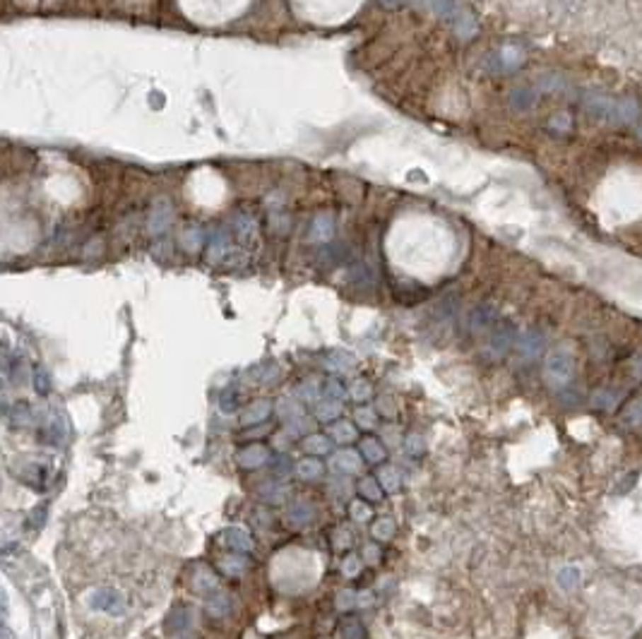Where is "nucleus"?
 <instances>
[{
  "instance_id": "f257e3e1",
  "label": "nucleus",
  "mask_w": 642,
  "mask_h": 639,
  "mask_svg": "<svg viewBox=\"0 0 642 639\" xmlns=\"http://www.w3.org/2000/svg\"><path fill=\"white\" fill-rule=\"evenodd\" d=\"M575 375V356L568 346L549 351L546 363H544V380L551 389H566Z\"/></svg>"
},
{
  "instance_id": "f03ea898",
  "label": "nucleus",
  "mask_w": 642,
  "mask_h": 639,
  "mask_svg": "<svg viewBox=\"0 0 642 639\" xmlns=\"http://www.w3.org/2000/svg\"><path fill=\"white\" fill-rule=\"evenodd\" d=\"M587 108H590L592 115H599L604 120H616V123H631V120L638 115V103L633 99H607V96H592L587 101Z\"/></svg>"
},
{
  "instance_id": "7ed1b4c3",
  "label": "nucleus",
  "mask_w": 642,
  "mask_h": 639,
  "mask_svg": "<svg viewBox=\"0 0 642 639\" xmlns=\"http://www.w3.org/2000/svg\"><path fill=\"white\" fill-rule=\"evenodd\" d=\"M87 606L92 608V611L108 613V616H123V613L128 611V601H125L123 592L111 589V587H101V589L89 592L87 594Z\"/></svg>"
},
{
  "instance_id": "20e7f679",
  "label": "nucleus",
  "mask_w": 642,
  "mask_h": 639,
  "mask_svg": "<svg viewBox=\"0 0 642 639\" xmlns=\"http://www.w3.org/2000/svg\"><path fill=\"white\" fill-rule=\"evenodd\" d=\"M515 339H517V332H515V327L510 325V322H495V325L491 327L488 354L493 356V358L508 354V351H510V346L515 344Z\"/></svg>"
},
{
  "instance_id": "39448f33",
  "label": "nucleus",
  "mask_w": 642,
  "mask_h": 639,
  "mask_svg": "<svg viewBox=\"0 0 642 639\" xmlns=\"http://www.w3.org/2000/svg\"><path fill=\"white\" fill-rule=\"evenodd\" d=\"M234 255H239V253H236V248L231 246V238L227 236V231H222V229L214 231L210 238V251H207L210 263L229 265V263H234Z\"/></svg>"
},
{
  "instance_id": "423d86ee",
  "label": "nucleus",
  "mask_w": 642,
  "mask_h": 639,
  "mask_svg": "<svg viewBox=\"0 0 642 639\" xmlns=\"http://www.w3.org/2000/svg\"><path fill=\"white\" fill-rule=\"evenodd\" d=\"M173 221V209H171V202L168 200H156L154 207H152V214H149V234L152 236H161L166 234L168 226H171Z\"/></svg>"
},
{
  "instance_id": "0eeeda50",
  "label": "nucleus",
  "mask_w": 642,
  "mask_h": 639,
  "mask_svg": "<svg viewBox=\"0 0 642 639\" xmlns=\"http://www.w3.org/2000/svg\"><path fill=\"white\" fill-rule=\"evenodd\" d=\"M493 72H512V70H517L520 65H522V60H525V56H522V51H520L517 46H505V48H500L498 53L493 56Z\"/></svg>"
},
{
  "instance_id": "6e6552de",
  "label": "nucleus",
  "mask_w": 642,
  "mask_h": 639,
  "mask_svg": "<svg viewBox=\"0 0 642 639\" xmlns=\"http://www.w3.org/2000/svg\"><path fill=\"white\" fill-rule=\"evenodd\" d=\"M190 620H193V611L188 606H176L166 618V635H183V632L190 628Z\"/></svg>"
},
{
  "instance_id": "1a4fd4ad",
  "label": "nucleus",
  "mask_w": 642,
  "mask_h": 639,
  "mask_svg": "<svg viewBox=\"0 0 642 639\" xmlns=\"http://www.w3.org/2000/svg\"><path fill=\"white\" fill-rule=\"evenodd\" d=\"M268 459H270V452L265 445H248L236 454V461H239V466H243V468H258Z\"/></svg>"
},
{
  "instance_id": "9d476101",
  "label": "nucleus",
  "mask_w": 642,
  "mask_h": 639,
  "mask_svg": "<svg viewBox=\"0 0 642 639\" xmlns=\"http://www.w3.org/2000/svg\"><path fill=\"white\" fill-rule=\"evenodd\" d=\"M541 349H544V334L537 332V330L525 332L522 337L517 339V351H520V356H522L525 361H532V358H537Z\"/></svg>"
},
{
  "instance_id": "9b49d317",
  "label": "nucleus",
  "mask_w": 642,
  "mask_h": 639,
  "mask_svg": "<svg viewBox=\"0 0 642 639\" xmlns=\"http://www.w3.org/2000/svg\"><path fill=\"white\" fill-rule=\"evenodd\" d=\"M495 322H498V313H495L493 306H479L471 310V315H469L471 332H486L495 325Z\"/></svg>"
},
{
  "instance_id": "f8f14e48",
  "label": "nucleus",
  "mask_w": 642,
  "mask_h": 639,
  "mask_svg": "<svg viewBox=\"0 0 642 639\" xmlns=\"http://www.w3.org/2000/svg\"><path fill=\"white\" fill-rule=\"evenodd\" d=\"M44 440L51 442V445H63V442L68 440V421H65L60 413H51V416H48Z\"/></svg>"
},
{
  "instance_id": "ddd939ff",
  "label": "nucleus",
  "mask_w": 642,
  "mask_h": 639,
  "mask_svg": "<svg viewBox=\"0 0 642 639\" xmlns=\"http://www.w3.org/2000/svg\"><path fill=\"white\" fill-rule=\"evenodd\" d=\"M332 229H335V219L330 214H318L313 219L311 229H308V241L313 243H327L332 238Z\"/></svg>"
},
{
  "instance_id": "4468645a",
  "label": "nucleus",
  "mask_w": 642,
  "mask_h": 639,
  "mask_svg": "<svg viewBox=\"0 0 642 639\" xmlns=\"http://www.w3.org/2000/svg\"><path fill=\"white\" fill-rule=\"evenodd\" d=\"M330 466L339 473H356L361 468V456L354 449H342L330 459Z\"/></svg>"
},
{
  "instance_id": "2eb2a0df",
  "label": "nucleus",
  "mask_w": 642,
  "mask_h": 639,
  "mask_svg": "<svg viewBox=\"0 0 642 639\" xmlns=\"http://www.w3.org/2000/svg\"><path fill=\"white\" fill-rule=\"evenodd\" d=\"M222 539H224V543H227L231 551H236V553H248V551H253V539H251V534H246L243 529H227V531L222 534Z\"/></svg>"
},
{
  "instance_id": "dca6fc26",
  "label": "nucleus",
  "mask_w": 642,
  "mask_h": 639,
  "mask_svg": "<svg viewBox=\"0 0 642 639\" xmlns=\"http://www.w3.org/2000/svg\"><path fill=\"white\" fill-rule=\"evenodd\" d=\"M229 611H231V596L227 592H222V589H214V592H210V599H207V613L212 618H227Z\"/></svg>"
},
{
  "instance_id": "f3484780",
  "label": "nucleus",
  "mask_w": 642,
  "mask_h": 639,
  "mask_svg": "<svg viewBox=\"0 0 642 639\" xmlns=\"http://www.w3.org/2000/svg\"><path fill=\"white\" fill-rule=\"evenodd\" d=\"M234 231H236V236H239V238L248 246L251 241H256L258 224H256V219H251L248 214H236L234 217Z\"/></svg>"
},
{
  "instance_id": "a211bd4d",
  "label": "nucleus",
  "mask_w": 642,
  "mask_h": 639,
  "mask_svg": "<svg viewBox=\"0 0 642 639\" xmlns=\"http://www.w3.org/2000/svg\"><path fill=\"white\" fill-rule=\"evenodd\" d=\"M270 413H272V401L270 399H258V401H253V404L248 406V411L243 413V423L246 425L263 423Z\"/></svg>"
},
{
  "instance_id": "6ab92c4d",
  "label": "nucleus",
  "mask_w": 642,
  "mask_h": 639,
  "mask_svg": "<svg viewBox=\"0 0 642 639\" xmlns=\"http://www.w3.org/2000/svg\"><path fill=\"white\" fill-rule=\"evenodd\" d=\"M316 517V507H313L311 502H306V500H301V502H296L292 510L287 512V519L292 522V524H308V522Z\"/></svg>"
},
{
  "instance_id": "aec40b11",
  "label": "nucleus",
  "mask_w": 642,
  "mask_h": 639,
  "mask_svg": "<svg viewBox=\"0 0 642 639\" xmlns=\"http://www.w3.org/2000/svg\"><path fill=\"white\" fill-rule=\"evenodd\" d=\"M219 568H222V572H227V575L236 577V575H241V572L248 570V558L243 555V553H231V555L219 558Z\"/></svg>"
},
{
  "instance_id": "412c9836",
  "label": "nucleus",
  "mask_w": 642,
  "mask_h": 639,
  "mask_svg": "<svg viewBox=\"0 0 642 639\" xmlns=\"http://www.w3.org/2000/svg\"><path fill=\"white\" fill-rule=\"evenodd\" d=\"M193 589H195V592H214L217 577L212 575V570L197 568L195 572H193Z\"/></svg>"
},
{
  "instance_id": "4be33fe9",
  "label": "nucleus",
  "mask_w": 642,
  "mask_h": 639,
  "mask_svg": "<svg viewBox=\"0 0 642 639\" xmlns=\"http://www.w3.org/2000/svg\"><path fill=\"white\" fill-rule=\"evenodd\" d=\"M342 413V401H337V399H323V401H318L316 404V418H320V421H335V418Z\"/></svg>"
},
{
  "instance_id": "5701e85b",
  "label": "nucleus",
  "mask_w": 642,
  "mask_h": 639,
  "mask_svg": "<svg viewBox=\"0 0 642 639\" xmlns=\"http://www.w3.org/2000/svg\"><path fill=\"white\" fill-rule=\"evenodd\" d=\"M361 454L366 456V461H371V464H378V461L385 459V447L380 445L375 437H366V440L361 442Z\"/></svg>"
},
{
  "instance_id": "b1692460",
  "label": "nucleus",
  "mask_w": 642,
  "mask_h": 639,
  "mask_svg": "<svg viewBox=\"0 0 642 639\" xmlns=\"http://www.w3.org/2000/svg\"><path fill=\"white\" fill-rule=\"evenodd\" d=\"M356 365V358L347 354V351H332L330 356H327V368L330 370H339V373H344V370H351Z\"/></svg>"
},
{
  "instance_id": "393cba45",
  "label": "nucleus",
  "mask_w": 642,
  "mask_h": 639,
  "mask_svg": "<svg viewBox=\"0 0 642 639\" xmlns=\"http://www.w3.org/2000/svg\"><path fill=\"white\" fill-rule=\"evenodd\" d=\"M378 480L383 483V488L387 493H395V490H399V485H402V473H399L395 466H383L378 473Z\"/></svg>"
},
{
  "instance_id": "a878e982",
  "label": "nucleus",
  "mask_w": 642,
  "mask_h": 639,
  "mask_svg": "<svg viewBox=\"0 0 642 639\" xmlns=\"http://www.w3.org/2000/svg\"><path fill=\"white\" fill-rule=\"evenodd\" d=\"M616 404H619V392H614V389H597V394L592 397V406L595 409L611 411L616 409Z\"/></svg>"
},
{
  "instance_id": "bb28decb",
  "label": "nucleus",
  "mask_w": 642,
  "mask_h": 639,
  "mask_svg": "<svg viewBox=\"0 0 642 639\" xmlns=\"http://www.w3.org/2000/svg\"><path fill=\"white\" fill-rule=\"evenodd\" d=\"M339 637L342 639H366V630L356 618H347L339 625Z\"/></svg>"
},
{
  "instance_id": "cd10ccee",
  "label": "nucleus",
  "mask_w": 642,
  "mask_h": 639,
  "mask_svg": "<svg viewBox=\"0 0 642 639\" xmlns=\"http://www.w3.org/2000/svg\"><path fill=\"white\" fill-rule=\"evenodd\" d=\"M452 27H455V32H457L459 36H462V39H471V36L476 34V20L469 15L467 10H464L462 15L457 17V20H455V24H452Z\"/></svg>"
},
{
  "instance_id": "c85d7f7f",
  "label": "nucleus",
  "mask_w": 642,
  "mask_h": 639,
  "mask_svg": "<svg viewBox=\"0 0 642 639\" xmlns=\"http://www.w3.org/2000/svg\"><path fill=\"white\" fill-rule=\"evenodd\" d=\"M330 433H332V437H335L337 442L347 445V442H351L356 437V428L349 421H337V423H332Z\"/></svg>"
},
{
  "instance_id": "c756f323",
  "label": "nucleus",
  "mask_w": 642,
  "mask_h": 639,
  "mask_svg": "<svg viewBox=\"0 0 642 639\" xmlns=\"http://www.w3.org/2000/svg\"><path fill=\"white\" fill-rule=\"evenodd\" d=\"M296 473H299L304 480H313L323 473V464H320L318 459H304L296 464Z\"/></svg>"
},
{
  "instance_id": "7c9ffc66",
  "label": "nucleus",
  "mask_w": 642,
  "mask_h": 639,
  "mask_svg": "<svg viewBox=\"0 0 642 639\" xmlns=\"http://www.w3.org/2000/svg\"><path fill=\"white\" fill-rule=\"evenodd\" d=\"M304 447H306L308 454H327L330 452V447H332V442L327 440V435H308Z\"/></svg>"
},
{
  "instance_id": "2f4dec72",
  "label": "nucleus",
  "mask_w": 642,
  "mask_h": 639,
  "mask_svg": "<svg viewBox=\"0 0 642 639\" xmlns=\"http://www.w3.org/2000/svg\"><path fill=\"white\" fill-rule=\"evenodd\" d=\"M534 99L537 96L532 94L529 89H515L510 96V103H512V108H517V111H527V108L534 106Z\"/></svg>"
},
{
  "instance_id": "473e14b6",
  "label": "nucleus",
  "mask_w": 642,
  "mask_h": 639,
  "mask_svg": "<svg viewBox=\"0 0 642 639\" xmlns=\"http://www.w3.org/2000/svg\"><path fill=\"white\" fill-rule=\"evenodd\" d=\"M359 493L366 500H380L383 497V490H380V485H378V480H375L373 476H366V478H361V483H359Z\"/></svg>"
},
{
  "instance_id": "72a5a7b5",
  "label": "nucleus",
  "mask_w": 642,
  "mask_h": 639,
  "mask_svg": "<svg viewBox=\"0 0 642 639\" xmlns=\"http://www.w3.org/2000/svg\"><path fill=\"white\" fill-rule=\"evenodd\" d=\"M373 536L378 541H390L395 536V522L390 519V517H383V519H378L373 524Z\"/></svg>"
},
{
  "instance_id": "f704fd0d",
  "label": "nucleus",
  "mask_w": 642,
  "mask_h": 639,
  "mask_svg": "<svg viewBox=\"0 0 642 639\" xmlns=\"http://www.w3.org/2000/svg\"><path fill=\"white\" fill-rule=\"evenodd\" d=\"M8 416H10V423L12 425H20V428H24V425L32 423V409H29L27 404H17L15 409L8 413Z\"/></svg>"
},
{
  "instance_id": "c9c22d12",
  "label": "nucleus",
  "mask_w": 642,
  "mask_h": 639,
  "mask_svg": "<svg viewBox=\"0 0 642 639\" xmlns=\"http://www.w3.org/2000/svg\"><path fill=\"white\" fill-rule=\"evenodd\" d=\"M280 413H282L284 421L289 423V421H294V418L304 416V409H301L299 401H294V399H282V401H280Z\"/></svg>"
},
{
  "instance_id": "e433bc0d",
  "label": "nucleus",
  "mask_w": 642,
  "mask_h": 639,
  "mask_svg": "<svg viewBox=\"0 0 642 639\" xmlns=\"http://www.w3.org/2000/svg\"><path fill=\"white\" fill-rule=\"evenodd\" d=\"M578 582H580V572L575 568H563L558 572V584H561V589H566V592H573V589L578 587Z\"/></svg>"
},
{
  "instance_id": "4c0bfd02",
  "label": "nucleus",
  "mask_w": 642,
  "mask_h": 639,
  "mask_svg": "<svg viewBox=\"0 0 642 639\" xmlns=\"http://www.w3.org/2000/svg\"><path fill=\"white\" fill-rule=\"evenodd\" d=\"M323 392H325V397H327V399H337V401H342L344 397H347V389H344L342 382L335 380V377H330V380H325Z\"/></svg>"
},
{
  "instance_id": "58836bf2",
  "label": "nucleus",
  "mask_w": 642,
  "mask_h": 639,
  "mask_svg": "<svg viewBox=\"0 0 642 639\" xmlns=\"http://www.w3.org/2000/svg\"><path fill=\"white\" fill-rule=\"evenodd\" d=\"M180 243H183L185 251H197L200 246H202V231L200 229H185V234L180 236Z\"/></svg>"
},
{
  "instance_id": "ea45409f",
  "label": "nucleus",
  "mask_w": 642,
  "mask_h": 639,
  "mask_svg": "<svg viewBox=\"0 0 642 639\" xmlns=\"http://www.w3.org/2000/svg\"><path fill=\"white\" fill-rule=\"evenodd\" d=\"M313 428V421L311 418H306V416H299V418H294V421H289L287 423V435H304V433H308V430Z\"/></svg>"
},
{
  "instance_id": "a19ab883",
  "label": "nucleus",
  "mask_w": 642,
  "mask_h": 639,
  "mask_svg": "<svg viewBox=\"0 0 642 639\" xmlns=\"http://www.w3.org/2000/svg\"><path fill=\"white\" fill-rule=\"evenodd\" d=\"M219 406H222V411L224 413H234L236 409H239V392L236 389H224L222 392V399H219Z\"/></svg>"
},
{
  "instance_id": "79ce46f5",
  "label": "nucleus",
  "mask_w": 642,
  "mask_h": 639,
  "mask_svg": "<svg viewBox=\"0 0 642 639\" xmlns=\"http://www.w3.org/2000/svg\"><path fill=\"white\" fill-rule=\"evenodd\" d=\"M356 601H359V594H356L354 589H342V592H337L339 611H351V608L356 606Z\"/></svg>"
},
{
  "instance_id": "37998d69",
  "label": "nucleus",
  "mask_w": 642,
  "mask_h": 639,
  "mask_svg": "<svg viewBox=\"0 0 642 639\" xmlns=\"http://www.w3.org/2000/svg\"><path fill=\"white\" fill-rule=\"evenodd\" d=\"M623 421H626L628 425H633V428H638V425L642 423V399L633 401V404L628 406L626 413H623Z\"/></svg>"
},
{
  "instance_id": "c03bdc74",
  "label": "nucleus",
  "mask_w": 642,
  "mask_h": 639,
  "mask_svg": "<svg viewBox=\"0 0 642 639\" xmlns=\"http://www.w3.org/2000/svg\"><path fill=\"white\" fill-rule=\"evenodd\" d=\"M260 495H263L265 500H270V502H280V500L287 497V488H284V485H277V483H268L263 490H260Z\"/></svg>"
},
{
  "instance_id": "a18cd8bd",
  "label": "nucleus",
  "mask_w": 642,
  "mask_h": 639,
  "mask_svg": "<svg viewBox=\"0 0 642 639\" xmlns=\"http://www.w3.org/2000/svg\"><path fill=\"white\" fill-rule=\"evenodd\" d=\"M34 389L36 394H48L51 392V377L44 368H36L34 370Z\"/></svg>"
},
{
  "instance_id": "49530a36",
  "label": "nucleus",
  "mask_w": 642,
  "mask_h": 639,
  "mask_svg": "<svg viewBox=\"0 0 642 639\" xmlns=\"http://www.w3.org/2000/svg\"><path fill=\"white\" fill-rule=\"evenodd\" d=\"M349 512H351V517H354L356 522H368V519H371V514H373V510L368 507V505L363 502V500H354V502H351V507H349Z\"/></svg>"
},
{
  "instance_id": "de8ad7c7",
  "label": "nucleus",
  "mask_w": 642,
  "mask_h": 639,
  "mask_svg": "<svg viewBox=\"0 0 642 639\" xmlns=\"http://www.w3.org/2000/svg\"><path fill=\"white\" fill-rule=\"evenodd\" d=\"M356 425L371 430L375 428V411L373 409H356Z\"/></svg>"
},
{
  "instance_id": "09e8293b",
  "label": "nucleus",
  "mask_w": 642,
  "mask_h": 639,
  "mask_svg": "<svg viewBox=\"0 0 642 639\" xmlns=\"http://www.w3.org/2000/svg\"><path fill=\"white\" fill-rule=\"evenodd\" d=\"M351 399H356V401H366L368 397H371V385H368L366 380H356L354 385H351Z\"/></svg>"
},
{
  "instance_id": "8fccbe9b",
  "label": "nucleus",
  "mask_w": 642,
  "mask_h": 639,
  "mask_svg": "<svg viewBox=\"0 0 642 639\" xmlns=\"http://www.w3.org/2000/svg\"><path fill=\"white\" fill-rule=\"evenodd\" d=\"M299 397L304 401H316L318 399V380H308L299 387Z\"/></svg>"
},
{
  "instance_id": "3c124183",
  "label": "nucleus",
  "mask_w": 642,
  "mask_h": 639,
  "mask_svg": "<svg viewBox=\"0 0 642 639\" xmlns=\"http://www.w3.org/2000/svg\"><path fill=\"white\" fill-rule=\"evenodd\" d=\"M342 572L347 577H356L361 572V560H359V555H347V560H344V565H342Z\"/></svg>"
},
{
  "instance_id": "603ef678",
  "label": "nucleus",
  "mask_w": 642,
  "mask_h": 639,
  "mask_svg": "<svg viewBox=\"0 0 642 639\" xmlns=\"http://www.w3.org/2000/svg\"><path fill=\"white\" fill-rule=\"evenodd\" d=\"M423 437L421 435H407V440H404V449H407L409 454H421L423 452Z\"/></svg>"
},
{
  "instance_id": "864d4df0",
  "label": "nucleus",
  "mask_w": 642,
  "mask_h": 639,
  "mask_svg": "<svg viewBox=\"0 0 642 639\" xmlns=\"http://www.w3.org/2000/svg\"><path fill=\"white\" fill-rule=\"evenodd\" d=\"M289 468H292L289 456H277V459H272V473H275V476H287Z\"/></svg>"
},
{
  "instance_id": "5fc2aeb1",
  "label": "nucleus",
  "mask_w": 642,
  "mask_h": 639,
  "mask_svg": "<svg viewBox=\"0 0 642 639\" xmlns=\"http://www.w3.org/2000/svg\"><path fill=\"white\" fill-rule=\"evenodd\" d=\"M332 543H335V548H349L351 546V534L347 531V529H335V531H332Z\"/></svg>"
},
{
  "instance_id": "6e6d98bb",
  "label": "nucleus",
  "mask_w": 642,
  "mask_h": 639,
  "mask_svg": "<svg viewBox=\"0 0 642 639\" xmlns=\"http://www.w3.org/2000/svg\"><path fill=\"white\" fill-rule=\"evenodd\" d=\"M46 514H48V502H41V507H36L34 512H32V526H34V529L44 526Z\"/></svg>"
},
{
  "instance_id": "4d7b16f0",
  "label": "nucleus",
  "mask_w": 642,
  "mask_h": 639,
  "mask_svg": "<svg viewBox=\"0 0 642 639\" xmlns=\"http://www.w3.org/2000/svg\"><path fill=\"white\" fill-rule=\"evenodd\" d=\"M363 560H366V563H371V565L378 563V560H380L378 546H366V548H363Z\"/></svg>"
},
{
  "instance_id": "13d9d810",
  "label": "nucleus",
  "mask_w": 642,
  "mask_h": 639,
  "mask_svg": "<svg viewBox=\"0 0 642 639\" xmlns=\"http://www.w3.org/2000/svg\"><path fill=\"white\" fill-rule=\"evenodd\" d=\"M371 604H373V594L371 592H361L359 594V601H356V606L366 608V606H371Z\"/></svg>"
},
{
  "instance_id": "bf43d9fd",
  "label": "nucleus",
  "mask_w": 642,
  "mask_h": 639,
  "mask_svg": "<svg viewBox=\"0 0 642 639\" xmlns=\"http://www.w3.org/2000/svg\"><path fill=\"white\" fill-rule=\"evenodd\" d=\"M399 3H402V0H380V5H385V8H397Z\"/></svg>"
}]
</instances>
